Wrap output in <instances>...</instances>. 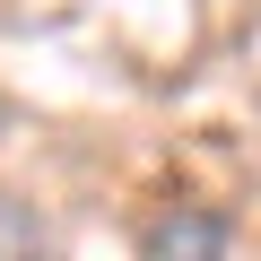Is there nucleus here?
<instances>
[{"mask_svg":"<svg viewBox=\"0 0 261 261\" xmlns=\"http://www.w3.org/2000/svg\"><path fill=\"white\" fill-rule=\"evenodd\" d=\"M226 218L218 209H200V200H174L166 218H148V235H140V261H226Z\"/></svg>","mask_w":261,"mask_h":261,"instance_id":"f257e3e1","label":"nucleus"}]
</instances>
